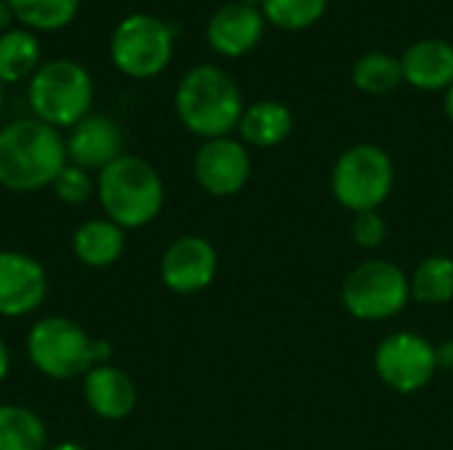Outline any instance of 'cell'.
I'll use <instances>...</instances> for the list:
<instances>
[{
	"label": "cell",
	"mask_w": 453,
	"mask_h": 450,
	"mask_svg": "<svg viewBox=\"0 0 453 450\" xmlns=\"http://www.w3.org/2000/svg\"><path fill=\"white\" fill-rule=\"evenodd\" d=\"M66 159L88 172H101L125 154V133L106 114H88L74 127H69Z\"/></svg>",
	"instance_id": "cell-13"
},
{
	"label": "cell",
	"mask_w": 453,
	"mask_h": 450,
	"mask_svg": "<svg viewBox=\"0 0 453 450\" xmlns=\"http://www.w3.org/2000/svg\"><path fill=\"white\" fill-rule=\"evenodd\" d=\"M40 40L35 32L24 27H11L0 34V82L13 85L21 80H32V74L40 69Z\"/></svg>",
	"instance_id": "cell-19"
},
{
	"label": "cell",
	"mask_w": 453,
	"mask_h": 450,
	"mask_svg": "<svg viewBox=\"0 0 453 450\" xmlns=\"http://www.w3.org/2000/svg\"><path fill=\"white\" fill-rule=\"evenodd\" d=\"M11 24H13V11H11L8 0H0V34L8 32Z\"/></svg>",
	"instance_id": "cell-28"
},
{
	"label": "cell",
	"mask_w": 453,
	"mask_h": 450,
	"mask_svg": "<svg viewBox=\"0 0 453 450\" xmlns=\"http://www.w3.org/2000/svg\"><path fill=\"white\" fill-rule=\"evenodd\" d=\"M175 111L188 133L212 141L226 138L239 127L244 98L236 80L226 69L199 64L180 77L175 90Z\"/></svg>",
	"instance_id": "cell-2"
},
{
	"label": "cell",
	"mask_w": 453,
	"mask_h": 450,
	"mask_svg": "<svg viewBox=\"0 0 453 450\" xmlns=\"http://www.w3.org/2000/svg\"><path fill=\"white\" fill-rule=\"evenodd\" d=\"M45 422L27 406L0 403V450H45Z\"/></svg>",
	"instance_id": "cell-20"
},
{
	"label": "cell",
	"mask_w": 453,
	"mask_h": 450,
	"mask_svg": "<svg viewBox=\"0 0 453 450\" xmlns=\"http://www.w3.org/2000/svg\"><path fill=\"white\" fill-rule=\"evenodd\" d=\"M3 98H5V95H3V82H0V111H3Z\"/></svg>",
	"instance_id": "cell-32"
},
{
	"label": "cell",
	"mask_w": 453,
	"mask_h": 450,
	"mask_svg": "<svg viewBox=\"0 0 453 450\" xmlns=\"http://www.w3.org/2000/svg\"><path fill=\"white\" fill-rule=\"evenodd\" d=\"M353 239L358 247L364 249H377L385 244L388 239V220L377 212V210H369V212H358L353 217Z\"/></svg>",
	"instance_id": "cell-26"
},
{
	"label": "cell",
	"mask_w": 453,
	"mask_h": 450,
	"mask_svg": "<svg viewBox=\"0 0 453 450\" xmlns=\"http://www.w3.org/2000/svg\"><path fill=\"white\" fill-rule=\"evenodd\" d=\"M50 188L64 204H72V207L88 204L96 196V180L90 178V172L72 162H66V167L56 175Z\"/></svg>",
	"instance_id": "cell-25"
},
{
	"label": "cell",
	"mask_w": 453,
	"mask_h": 450,
	"mask_svg": "<svg viewBox=\"0 0 453 450\" xmlns=\"http://www.w3.org/2000/svg\"><path fill=\"white\" fill-rule=\"evenodd\" d=\"M82 398L88 408L106 422L127 419L138 406L135 382L117 366L101 363L82 377Z\"/></svg>",
	"instance_id": "cell-15"
},
{
	"label": "cell",
	"mask_w": 453,
	"mask_h": 450,
	"mask_svg": "<svg viewBox=\"0 0 453 450\" xmlns=\"http://www.w3.org/2000/svg\"><path fill=\"white\" fill-rule=\"evenodd\" d=\"M395 186V164L377 143L345 149L332 167V194L350 212H369L388 202Z\"/></svg>",
	"instance_id": "cell-6"
},
{
	"label": "cell",
	"mask_w": 453,
	"mask_h": 450,
	"mask_svg": "<svg viewBox=\"0 0 453 450\" xmlns=\"http://www.w3.org/2000/svg\"><path fill=\"white\" fill-rule=\"evenodd\" d=\"M411 300L419 305H449L453 300V257H425L409 276Z\"/></svg>",
	"instance_id": "cell-21"
},
{
	"label": "cell",
	"mask_w": 453,
	"mask_h": 450,
	"mask_svg": "<svg viewBox=\"0 0 453 450\" xmlns=\"http://www.w3.org/2000/svg\"><path fill=\"white\" fill-rule=\"evenodd\" d=\"M96 85L90 72L72 58H53L40 64L27 88L29 111L35 119L69 130L93 109Z\"/></svg>",
	"instance_id": "cell-4"
},
{
	"label": "cell",
	"mask_w": 453,
	"mask_h": 450,
	"mask_svg": "<svg viewBox=\"0 0 453 450\" xmlns=\"http://www.w3.org/2000/svg\"><path fill=\"white\" fill-rule=\"evenodd\" d=\"M218 276V252L204 236H180L175 239L162 260L159 278L175 294H196L207 289Z\"/></svg>",
	"instance_id": "cell-12"
},
{
	"label": "cell",
	"mask_w": 453,
	"mask_h": 450,
	"mask_svg": "<svg viewBox=\"0 0 453 450\" xmlns=\"http://www.w3.org/2000/svg\"><path fill=\"white\" fill-rule=\"evenodd\" d=\"M66 162L61 130L35 117H21L0 127V188L35 194L53 186Z\"/></svg>",
	"instance_id": "cell-1"
},
{
	"label": "cell",
	"mask_w": 453,
	"mask_h": 450,
	"mask_svg": "<svg viewBox=\"0 0 453 450\" xmlns=\"http://www.w3.org/2000/svg\"><path fill=\"white\" fill-rule=\"evenodd\" d=\"M329 0H260V11L265 21H271L279 29L300 32L321 21L326 13Z\"/></svg>",
	"instance_id": "cell-24"
},
{
	"label": "cell",
	"mask_w": 453,
	"mask_h": 450,
	"mask_svg": "<svg viewBox=\"0 0 453 450\" xmlns=\"http://www.w3.org/2000/svg\"><path fill=\"white\" fill-rule=\"evenodd\" d=\"M401 82H403L401 58L385 50H369L353 66V85L366 95H388Z\"/></svg>",
	"instance_id": "cell-23"
},
{
	"label": "cell",
	"mask_w": 453,
	"mask_h": 450,
	"mask_svg": "<svg viewBox=\"0 0 453 450\" xmlns=\"http://www.w3.org/2000/svg\"><path fill=\"white\" fill-rule=\"evenodd\" d=\"M374 371L382 385L401 395L419 393L438 371L435 345L414 332L388 334L374 350Z\"/></svg>",
	"instance_id": "cell-9"
},
{
	"label": "cell",
	"mask_w": 453,
	"mask_h": 450,
	"mask_svg": "<svg viewBox=\"0 0 453 450\" xmlns=\"http://www.w3.org/2000/svg\"><path fill=\"white\" fill-rule=\"evenodd\" d=\"M48 297V273L27 252L0 249V318L32 316Z\"/></svg>",
	"instance_id": "cell-11"
},
{
	"label": "cell",
	"mask_w": 453,
	"mask_h": 450,
	"mask_svg": "<svg viewBox=\"0 0 453 450\" xmlns=\"http://www.w3.org/2000/svg\"><path fill=\"white\" fill-rule=\"evenodd\" d=\"M45 450H88V448H82V446H80V443H74V440H64V443L48 446Z\"/></svg>",
	"instance_id": "cell-30"
},
{
	"label": "cell",
	"mask_w": 453,
	"mask_h": 450,
	"mask_svg": "<svg viewBox=\"0 0 453 450\" xmlns=\"http://www.w3.org/2000/svg\"><path fill=\"white\" fill-rule=\"evenodd\" d=\"M292 127H295V117L289 111V106L268 98V101L244 106V114H242L236 130H239L244 146L273 149L292 135Z\"/></svg>",
	"instance_id": "cell-18"
},
{
	"label": "cell",
	"mask_w": 453,
	"mask_h": 450,
	"mask_svg": "<svg viewBox=\"0 0 453 450\" xmlns=\"http://www.w3.org/2000/svg\"><path fill=\"white\" fill-rule=\"evenodd\" d=\"M403 82L417 90L435 93L453 85V45L438 37L417 40L401 56Z\"/></svg>",
	"instance_id": "cell-16"
},
{
	"label": "cell",
	"mask_w": 453,
	"mask_h": 450,
	"mask_svg": "<svg viewBox=\"0 0 453 450\" xmlns=\"http://www.w3.org/2000/svg\"><path fill=\"white\" fill-rule=\"evenodd\" d=\"M8 371H11V353H8V345H5V339L0 337V382L8 377Z\"/></svg>",
	"instance_id": "cell-29"
},
{
	"label": "cell",
	"mask_w": 453,
	"mask_h": 450,
	"mask_svg": "<svg viewBox=\"0 0 453 450\" xmlns=\"http://www.w3.org/2000/svg\"><path fill=\"white\" fill-rule=\"evenodd\" d=\"M13 19L29 32H56L74 21L80 0H8Z\"/></svg>",
	"instance_id": "cell-22"
},
{
	"label": "cell",
	"mask_w": 453,
	"mask_h": 450,
	"mask_svg": "<svg viewBox=\"0 0 453 450\" xmlns=\"http://www.w3.org/2000/svg\"><path fill=\"white\" fill-rule=\"evenodd\" d=\"M265 34V16L244 0L220 5L207 21V42L218 56L242 58L252 53Z\"/></svg>",
	"instance_id": "cell-14"
},
{
	"label": "cell",
	"mask_w": 453,
	"mask_h": 450,
	"mask_svg": "<svg viewBox=\"0 0 453 450\" xmlns=\"http://www.w3.org/2000/svg\"><path fill=\"white\" fill-rule=\"evenodd\" d=\"M175 50V32L167 21L154 13H130L125 16L109 40V53L114 66L133 80L159 77Z\"/></svg>",
	"instance_id": "cell-7"
},
{
	"label": "cell",
	"mask_w": 453,
	"mask_h": 450,
	"mask_svg": "<svg viewBox=\"0 0 453 450\" xmlns=\"http://www.w3.org/2000/svg\"><path fill=\"white\" fill-rule=\"evenodd\" d=\"M96 199L104 215L125 231L154 223L165 207V183L154 164L122 154L96 178Z\"/></svg>",
	"instance_id": "cell-3"
},
{
	"label": "cell",
	"mask_w": 453,
	"mask_h": 450,
	"mask_svg": "<svg viewBox=\"0 0 453 450\" xmlns=\"http://www.w3.org/2000/svg\"><path fill=\"white\" fill-rule=\"evenodd\" d=\"M27 358L48 379L66 382L98 366V339L66 316H45L27 332Z\"/></svg>",
	"instance_id": "cell-5"
},
{
	"label": "cell",
	"mask_w": 453,
	"mask_h": 450,
	"mask_svg": "<svg viewBox=\"0 0 453 450\" xmlns=\"http://www.w3.org/2000/svg\"><path fill=\"white\" fill-rule=\"evenodd\" d=\"M409 302V276L390 260H366L356 265L342 281V305L358 321L395 318Z\"/></svg>",
	"instance_id": "cell-8"
},
{
	"label": "cell",
	"mask_w": 453,
	"mask_h": 450,
	"mask_svg": "<svg viewBox=\"0 0 453 450\" xmlns=\"http://www.w3.org/2000/svg\"><path fill=\"white\" fill-rule=\"evenodd\" d=\"M252 175V159L242 141L226 135L204 141L194 156V178L210 196L226 199L239 194Z\"/></svg>",
	"instance_id": "cell-10"
},
{
	"label": "cell",
	"mask_w": 453,
	"mask_h": 450,
	"mask_svg": "<svg viewBox=\"0 0 453 450\" xmlns=\"http://www.w3.org/2000/svg\"><path fill=\"white\" fill-rule=\"evenodd\" d=\"M443 106H446V114H449V119L453 122V85L446 90V98H443Z\"/></svg>",
	"instance_id": "cell-31"
},
{
	"label": "cell",
	"mask_w": 453,
	"mask_h": 450,
	"mask_svg": "<svg viewBox=\"0 0 453 450\" xmlns=\"http://www.w3.org/2000/svg\"><path fill=\"white\" fill-rule=\"evenodd\" d=\"M435 361H438V369L453 371V339L435 345Z\"/></svg>",
	"instance_id": "cell-27"
},
{
	"label": "cell",
	"mask_w": 453,
	"mask_h": 450,
	"mask_svg": "<svg viewBox=\"0 0 453 450\" xmlns=\"http://www.w3.org/2000/svg\"><path fill=\"white\" fill-rule=\"evenodd\" d=\"M125 241V228H119L109 217H93L74 228L72 252L88 268H109L122 257Z\"/></svg>",
	"instance_id": "cell-17"
}]
</instances>
